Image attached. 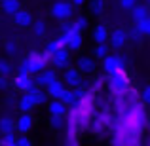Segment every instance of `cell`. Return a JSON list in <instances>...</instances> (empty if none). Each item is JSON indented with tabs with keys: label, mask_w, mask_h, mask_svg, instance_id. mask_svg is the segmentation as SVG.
Instances as JSON below:
<instances>
[{
	"label": "cell",
	"mask_w": 150,
	"mask_h": 146,
	"mask_svg": "<svg viewBox=\"0 0 150 146\" xmlns=\"http://www.w3.org/2000/svg\"><path fill=\"white\" fill-rule=\"evenodd\" d=\"M10 72H11V65H10V61H6V59H0V74L8 76Z\"/></svg>",
	"instance_id": "cell-30"
},
{
	"label": "cell",
	"mask_w": 150,
	"mask_h": 146,
	"mask_svg": "<svg viewBox=\"0 0 150 146\" xmlns=\"http://www.w3.org/2000/svg\"><path fill=\"white\" fill-rule=\"evenodd\" d=\"M15 144H19V146H30V144H33V140H30L27 135H23V137H19V139H15Z\"/></svg>",
	"instance_id": "cell-34"
},
{
	"label": "cell",
	"mask_w": 150,
	"mask_h": 146,
	"mask_svg": "<svg viewBox=\"0 0 150 146\" xmlns=\"http://www.w3.org/2000/svg\"><path fill=\"white\" fill-rule=\"evenodd\" d=\"M93 38H95L97 44H105V42H108V29H106V25H99L95 27V32H93Z\"/></svg>",
	"instance_id": "cell-19"
},
{
	"label": "cell",
	"mask_w": 150,
	"mask_h": 146,
	"mask_svg": "<svg viewBox=\"0 0 150 146\" xmlns=\"http://www.w3.org/2000/svg\"><path fill=\"white\" fill-rule=\"evenodd\" d=\"M118 2H120V8H124V10H131V8L137 4V0H118Z\"/></svg>",
	"instance_id": "cell-35"
},
{
	"label": "cell",
	"mask_w": 150,
	"mask_h": 146,
	"mask_svg": "<svg viewBox=\"0 0 150 146\" xmlns=\"http://www.w3.org/2000/svg\"><path fill=\"white\" fill-rule=\"evenodd\" d=\"M65 91H67V84L61 82V80H57V78L46 85V93H48V97H51V99H61V95Z\"/></svg>",
	"instance_id": "cell-9"
},
{
	"label": "cell",
	"mask_w": 150,
	"mask_h": 146,
	"mask_svg": "<svg viewBox=\"0 0 150 146\" xmlns=\"http://www.w3.org/2000/svg\"><path fill=\"white\" fill-rule=\"evenodd\" d=\"M76 68L80 70L82 74H91V72H95V61H93L91 57H88V55H84V57H78Z\"/></svg>",
	"instance_id": "cell-13"
},
{
	"label": "cell",
	"mask_w": 150,
	"mask_h": 146,
	"mask_svg": "<svg viewBox=\"0 0 150 146\" xmlns=\"http://www.w3.org/2000/svg\"><path fill=\"white\" fill-rule=\"evenodd\" d=\"M63 38H65V48L69 51H78L82 48V32L76 30L72 25H65V34H63Z\"/></svg>",
	"instance_id": "cell-2"
},
{
	"label": "cell",
	"mask_w": 150,
	"mask_h": 146,
	"mask_svg": "<svg viewBox=\"0 0 150 146\" xmlns=\"http://www.w3.org/2000/svg\"><path fill=\"white\" fill-rule=\"evenodd\" d=\"M13 84H15V87L19 89V91H29L30 87L34 85V82L30 80V74H25V72H19L17 76H15V80H13Z\"/></svg>",
	"instance_id": "cell-11"
},
{
	"label": "cell",
	"mask_w": 150,
	"mask_h": 146,
	"mask_svg": "<svg viewBox=\"0 0 150 146\" xmlns=\"http://www.w3.org/2000/svg\"><path fill=\"white\" fill-rule=\"evenodd\" d=\"M125 85H127V82H125V78H124V72L110 74L108 76V87L112 89V91H124Z\"/></svg>",
	"instance_id": "cell-12"
},
{
	"label": "cell",
	"mask_w": 150,
	"mask_h": 146,
	"mask_svg": "<svg viewBox=\"0 0 150 146\" xmlns=\"http://www.w3.org/2000/svg\"><path fill=\"white\" fill-rule=\"evenodd\" d=\"M0 6H2L4 13L13 15L15 11L21 8V0H0Z\"/></svg>",
	"instance_id": "cell-18"
},
{
	"label": "cell",
	"mask_w": 150,
	"mask_h": 146,
	"mask_svg": "<svg viewBox=\"0 0 150 146\" xmlns=\"http://www.w3.org/2000/svg\"><path fill=\"white\" fill-rule=\"evenodd\" d=\"M148 17V6H139V4H135V6L131 8V19L133 23H139L143 21V19Z\"/></svg>",
	"instance_id": "cell-17"
},
{
	"label": "cell",
	"mask_w": 150,
	"mask_h": 146,
	"mask_svg": "<svg viewBox=\"0 0 150 146\" xmlns=\"http://www.w3.org/2000/svg\"><path fill=\"white\" fill-rule=\"evenodd\" d=\"M70 2H72V6H76V8H78V6H82L86 0H70Z\"/></svg>",
	"instance_id": "cell-37"
},
{
	"label": "cell",
	"mask_w": 150,
	"mask_h": 146,
	"mask_svg": "<svg viewBox=\"0 0 150 146\" xmlns=\"http://www.w3.org/2000/svg\"><path fill=\"white\" fill-rule=\"evenodd\" d=\"M108 42H110V48L112 49H122L125 46V42H127V30L124 29H114L112 32H108Z\"/></svg>",
	"instance_id": "cell-5"
},
{
	"label": "cell",
	"mask_w": 150,
	"mask_h": 146,
	"mask_svg": "<svg viewBox=\"0 0 150 146\" xmlns=\"http://www.w3.org/2000/svg\"><path fill=\"white\" fill-rule=\"evenodd\" d=\"M13 131H15V121L11 120L10 116L0 118V133H2V135H8V133H13Z\"/></svg>",
	"instance_id": "cell-20"
},
{
	"label": "cell",
	"mask_w": 150,
	"mask_h": 146,
	"mask_svg": "<svg viewBox=\"0 0 150 146\" xmlns=\"http://www.w3.org/2000/svg\"><path fill=\"white\" fill-rule=\"evenodd\" d=\"M0 144H4V146H13V144H15V135H13V133L2 135V139H0Z\"/></svg>",
	"instance_id": "cell-29"
},
{
	"label": "cell",
	"mask_w": 150,
	"mask_h": 146,
	"mask_svg": "<svg viewBox=\"0 0 150 146\" xmlns=\"http://www.w3.org/2000/svg\"><path fill=\"white\" fill-rule=\"evenodd\" d=\"M72 11H74V6L72 2H67V0H57L53 2L51 6V15L59 21H67V19L72 17Z\"/></svg>",
	"instance_id": "cell-3"
},
{
	"label": "cell",
	"mask_w": 150,
	"mask_h": 146,
	"mask_svg": "<svg viewBox=\"0 0 150 146\" xmlns=\"http://www.w3.org/2000/svg\"><path fill=\"white\" fill-rule=\"evenodd\" d=\"M13 23L17 27H21V29H29V27H33V15H30V11L23 10V8H19L17 11L13 13Z\"/></svg>",
	"instance_id": "cell-8"
},
{
	"label": "cell",
	"mask_w": 150,
	"mask_h": 146,
	"mask_svg": "<svg viewBox=\"0 0 150 146\" xmlns=\"http://www.w3.org/2000/svg\"><path fill=\"white\" fill-rule=\"evenodd\" d=\"M89 10H91L93 15H101L103 11H105V0H91Z\"/></svg>",
	"instance_id": "cell-23"
},
{
	"label": "cell",
	"mask_w": 150,
	"mask_h": 146,
	"mask_svg": "<svg viewBox=\"0 0 150 146\" xmlns=\"http://www.w3.org/2000/svg\"><path fill=\"white\" fill-rule=\"evenodd\" d=\"M59 48H65V38H63V34H61V36H59V38H55V40H51L50 44L46 46L44 53H46V55H48V57H50V55L53 53V51H57Z\"/></svg>",
	"instance_id": "cell-21"
},
{
	"label": "cell",
	"mask_w": 150,
	"mask_h": 146,
	"mask_svg": "<svg viewBox=\"0 0 150 146\" xmlns=\"http://www.w3.org/2000/svg\"><path fill=\"white\" fill-rule=\"evenodd\" d=\"M8 76H4V74H0V91H6L8 89Z\"/></svg>",
	"instance_id": "cell-36"
},
{
	"label": "cell",
	"mask_w": 150,
	"mask_h": 146,
	"mask_svg": "<svg viewBox=\"0 0 150 146\" xmlns=\"http://www.w3.org/2000/svg\"><path fill=\"white\" fill-rule=\"evenodd\" d=\"M50 61L53 63L57 68H67L70 63V57H69V49L67 48H59L57 51H53V53L50 55Z\"/></svg>",
	"instance_id": "cell-6"
},
{
	"label": "cell",
	"mask_w": 150,
	"mask_h": 146,
	"mask_svg": "<svg viewBox=\"0 0 150 146\" xmlns=\"http://www.w3.org/2000/svg\"><path fill=\"white\" fill-rule=\"evenodd\" d=\"M103 61V70H105L106 74H118V72H124V66H125V63H124V59L120 57V55H106V57H103L101 59Z\"/></svg>",
	"instance_id": "cell-4"
},
{
	"label": "cell",
	"mask_w": 150,
	"mask_h": 146,
	"mask_svg": "<svg viewBox=\"0 0 150 146\" xmlns=\"http://www.w3.org/2000/svg\"><path fill=\"white\" fill-rule=\"evenodd\" d=\"M72 27L82 32V30H86L89 27V23H88V19H86V17H76V19H74V23H72Z\"/></svg>",
	"instance_id": "cell-27"
},
{
	"label": "cell",
	"mask_w": 150,
	"mask_h": 146,
	"mask_svg": "<svg viewBox=\"0 0 150 146\" xmlns=\"http://www.w3.org/2000/svg\"><path fill=\"white\" fill-rule=\"evenodd\" d=\"M108 51H110V46L105 42V44H97L93 55H95V59H103V57H106V55H108Z\"/></svg>",
	"instance_id": "cell-24"
},
{
	"label": "cell",
	"mask_w": 150,
	"mask_h": 146,
	"mask_svg": "<svg viewBox=\"0 0 150 146\" xmlns=\"http://www.w3.org/2000/svg\"><path fill=\"white\" fill-rule=\"evenodd\" d=\"M6 53L8 55H17V44L13 40H6Z\"/></svg>",
	"instance_id": "cell-31"
},
{
	"label": "cell",
	"mask_w": 150,
	"mask_h": 146,
	"mask_svg": "<svg viewBox=\"0 0 150 146\" xmlns=\"http://www.w3.org/2000/svg\"><path fill=\"white\" fill-rule=\"evenodd\" d=\"M129 36H131L133 38V40H135V42H141V38H143L144 36V34L143 32H141V30H139V27H133V29H131V32H129Z\"/></svg>",
	"instance_id": "cell-32"
},
{
	"label": "cell",
	"mask_w": 150,
	"mask_h": 146,
	"mask_svg": "<svg viewBox=\"0 0 150 146\" xmlns=\"http://www.w3.org/2000/svg\"><path fill=\"white\" fill-rule=\"evenodd\" d=\"M141 99H143L144 104H150V84H148V85H144L143 93H141Z\"/></svg>",
	"instance_id": "cell-33"
},
{
	"label": "cell",
	"mask_w": 150,
	"mask_h": 146,
	"mask_svg": "<svg viewBox=\"0 0 150 146\" xmlns=\"http://www.w3.org/2000/svg\"><path fill=\"white\" fill-rule=\"evenodd\" d=\"M50 57L46 53H30L19 66V72L25 74H38L40 70H44V66L48 65Z\"/></svg>",
	"instance_id": "cell-1"
},
{
	"label": "cell",
	"mask_w": 150,
	"mask_h": 146,
	"mask_svg": "<svg viewBox=\"0 0 150 146\" xmlns=\"http://www.w3.org/2000/svg\"><path fill=\"white\" fill-rule=\"evenodd\" d=\"M50 125H51V129L59 131V129L65 127V118H63V116H51L50 118Z\"/></svg>",
	"instance_id": "cell-25"
},
{
	"label": "cell",
	"mask_w": 150,
	"mask_h": 146,
	"mask_svg": "<svg viewBox=\"0 0 150 146\" xmlns=\"http://www.w3.org/2000/svg\"><path fill=\"white\" fill-rule=\"evenodd\" d=\"M33 116H30V112H23L21 116L17 118V121H15V129H17L21 135H29V131L33 129Z\"/></svg>",
	"instance_id": "cell-7"
},
{
	"label": "cell",
	"mask_w": 150,
	"mask_h": 146,
	"mask_svg": "<svg viewBox=\"0 0 150 146\" xmlns=\"http://www.w3.org/2000/svg\"><path fill=\"white\" fill-rule=\"evenodd\" d=\"M55 78H57V74H55V70H44V72H38L36 74V80H34V84L40 85V87H46V85L50 84V82H53Z\"/></svg>",
	"instance_id": "cell-15"
},
{
	"label": "cell",
	"mask_w": 150,
	"mask_h": 146,
	"mask_svg": "<svg viewBox=\"0 0 150 146\" xmlns=\"http://www.w3.org/2000/svg\"><path fill=\"white\" fill-rule=\"evenodd\" d=\"M65 82L69 87H78V85L82 84V72L78 68H69L67 66V70H65Z\"/></svg>",
	"instance_id": "cell-10"
},
{
	"label": "cell",
	"mask_w": 150,
	"mask_h": 146,
	"mask_svg": "<svg viewBox=\"0 0 150 146\" xmlns=\"http://www.w3.org/2000/svg\"><path fill=\"white\" fill-rule=\"evenodd\" d=\"M27 93L33 97V101H34V104H36V106H38V104H44V102H48V93H44V91L40 89V85H36V84H34Z\"/></svg>",
	"instance_id": "cell-16"
},
{
	"label": "cell",
	"mask_w": 150,
	"mask_h": 146,
	"mask_svg": "<svg viewBox=\"0 0 150 146\" xmlns=\"http://www.w3.org/2000/svg\"><path fill=\"white\" fill-rule=\"evenodd\" d=\"M48 110H50V116H65L67 104L61 99H51V102H48Z\"/></svg>",
	"instance_id": "cell-14"
},
{
	"label": "cell",
	"mask_w": 150,
	"mask_h": 146,
	"mask_svg": "<svg viewBox=\"0 0 150 146\" xmlns=\"http://www.w3.org/2000/svg\"><path fill=\"white\" fill-rule=\"evenodd\" d=\"M146 6H150V0H146Z\"/></svg>",
	"instance_id": "cell-38"
},
{
	"label": "cell",
	"mask_w": 150,
	"mask_h": 146,
	"mask_svg": "<svg viewBox=\"0 0 150 146\" xmlns=\"http://www.w3.org/2000/svg\"><path fill=\"white\" fill-rule=\"evenodd\" d=\"M33 30H34V34H36V36H40V38L46 36V25H44L42 21L33 23Z\"/></svg>",
	"instance_id": "cell-28"
},
{
	"label": "cell",
	"mask_w": 150,
	"mask_h": 146,
	"mask_svg": "<svg viewBox=\"0 0 150 146\" xmlns=\"http://www.w3.org/2000/svg\"><path fill=\"white\" fill-rule=\"evenodd\" d=\"M34 106H36V104H34L33 97L25 91V93H23V97H21V101H19V108H21V112H30Z\"/></svg>",
	"instance_id": "cell-22"
},
{
	"label": "cell",
	"mask_w": 150,
	"mask_h": 146,
	"mask_svg": "<svg viewBox=\"0 0 150 146\" xmlns=\"http://www.w3.org/2000/svg\"><path fill=\"white\" fill-rule=\"evenodd\" d=\"M137 27H139V30L144 34V36H150V15L146 19H143V21H139V23H135Z\"/></svg>",
	"instance_id": "cell-26"
}]
</instances>
